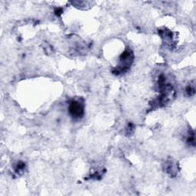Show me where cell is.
<instances>
[{
	"label": "cell",
	"mask_w": 196,
	"mask_h": 196,
	"mask_svg": "<svg viewBox=\"0 0 196 196\" xmlns=\"http://www.w3.org/2000/svg\"><path fill=\"white\" fill-rule=\"evenodd\" d=\"M81 111H82V109H81V107H80L79 103H72L71 107V112L73 114H77V115H80Z\"/></svg>",
	"instance_id": "6da1fadb"
}]
</instances>
